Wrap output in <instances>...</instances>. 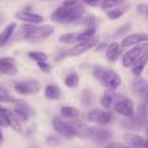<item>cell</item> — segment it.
Listing matches in <instances>:
<instances>
[{"label": "cell", "instance_id": "6da1fadb", "mask_svg": "<svg viewBox=\"0 0 148 148\" xmlns=\"http://www.w3.org/2000/svg\"><path fill=\"white\" fill-rule=\"evenodd\" d=\"M84 14V7L82 3H78L75 7H59L51 14V18L53 21H57L60 23H70L79 20Z\"/></svg>", "mask_w": 148, "mask_h": 148}, {"label": "cell", "instance_id": "7a4b0ae2", "mask_svg": "<svg viewBox=\"0 0 148 148\" xmlns=\"http://www.w3.org/2000/svg\"><path fill=\"white\" fill-rule=\"evenodd\" d=\"M94 77L108 90H116L121 84V77L114 70L104 69L103 66H96L94 69Z\"/></svg>", "mask_w": 148, "mask_h": 148}, {"label": "cell", "instance_id": "3957f363", "mask_svg": "<svg viewBox=\"0 0 148 148\" xmlns=\"http://www.w3.org/2000/svg\"><path fill=\"white\" fill-rule=\"evenodd\" d=\"M55 31V27L52 25H43L39 26V27H35L31 34L29 35V38L26 40L29 43H39V42L46 40L48 36H51Z\"/></svg>", "mask_w": 148, "mask_h": 148}, {"label": "cell", "instance_id": "277c9868", "mask_svg": "<svg viewBox=\"0 0 148 148\" xmlns=\"http://www.w3.org/2000/svg\"><path fill=\"white\" fill-rule=\"evenodd\" d=\"M14 90L16 92H18L21 95H31V94H36L40 90V84H39L38 81L27 79V81L16 82Z\"/></svg>", "mask_w": 148, "mask_h": 148}, {"label": "cell", "instance_id": "5b68a950", "mask_svg": "<svg viewBox=\"0 0 148 148\" xmlns=\"http://www.w3.org/2000/svg\"><path fill=\"white\" fill-rule=\"evenodd\" d=\"M114 109L117 113H120V114H122L123 117H133L134 116V103L131 99H126V97H123V99L118 100V101H116L114 104Z\"/></svg>", "mask_w": 148, "mask_h": 148}, {"label": "cell", "instance_id": "8992f818", "mask_svg": "<svg viewBox=\"0 0 148 148\" xmlns=\"http://www.w3.org/2000/svg\"><path fill=\"white\" fill-rule=\"evenodd\" d=\"M142 55H143V48L139 46H135L134 48L126 51V53L123 55V59H122L123 68H131Z\"/></svg>", "mask_w": 148, "mask_h": 148}, {"label": "cell", "instance_id": "52a82bcc", "mask_svg": "<svg viewBox=\"0 0 148 148\" xmlns=\"http://www.w3.org/2000/svg\"><path fill=\"white\" fill-rule=\"evenodd\" d=\"M52 125H53V129L57 131L59 134L66 136V138H73L75 134H74V130L72 127V125L68 122H64L60 117H53L52 120Z\"/></svg>", "mask_w": 148, "mask_h": 148}, {"label": "cell", "instance_id": "ba28073f", "mask_svg": "<svg viewBox=\"0 0 148 148\" xmlns=\"http://www.w3.org/2000/svg\"><path fill=\"white\" fill-rule=\"evenodd\" d=\"M16 18L26 22L27 25H36V23H42L44 21L43 16L36 14L33 12H27V10H21V12L16 13Z\"/></svg>", "mask_w": 148, "mask_h": 148}, {"label": "cell", "instance_id": "9c48e42d", "mask_svg": "<svg viewBox=\"0 0 148 148\" xmlns=\"http://www.w3.org/2000/svg\"><path fill=\"white\" fill-rule=\"evenodd\" d=\"M0 73L5 75H16L18 69L16 66V61L12 57H0Z\"/></svg>", "mask_w": 148, "mask_h": 148}, {"label": "cell", "instance_id": "30bf717a", "mask_svg": "<svg viewBox=\"0 0 148 148\" xmlns=\"http://www.w3.org/2000/svg\"><path fill=\"white\" fill-rule=\"evenodd\" d=\"M147 42H148V34H143V33L131 34V35H127L122 40L121 48H129L131 46H136L139 43H147Z\"/></svg>", "mask_w": 148, "mask_h": 148}, {"label": "cell", "instance_id": "8fae6325", "mask_svg": "<svg viewBox=\"0 0 148 148\" xmlns=\"http://www.w3.org/2000/svg\"><path fill=\"white\" fill-rule=\"evenodd\" d=\"M96 39L92 38L91 40H86V42H79L77 46H74L72 49L69 51V56H79V55L84 53V52H87L88 49L94 48L95 46H96Z\"/></svg>", "mask_w": 148, "mask_h": 148}, {"label": "cell", "instance_id": "7c38bea8", "mask_svg": "<svg viewBox=\"0 0 148 148\" xmlns=\"http://www.w3.org/2000/svg\"><path fill=\"white\" fill-rule=\"evenodd\" d=\"M123 140L133 148H146L147 147V140L143 139L142 136L136 135V134H125L123 135Z\"/></svg>", "mask_w": 148, "mask_h": 148}, {"label": "cell", "instance_id": "4fadbf2b", "mask_svg": "<svg viewBox=\"0 0 148 148\" xmlns=\"http://www.w3.org/2000/svg\"><path fill=\"white\" fill-rule=\"evenodd\" d=\"M74 130V134L79 138H88V136L94 135V130L91 127H87L86 125L81 122H74V123H70Z\"/></svg>", "mask_w": 148, "mask_h": 148}, {"label": "cell", "instance_id": "5bb4252c", "mask_svg": "<svg viewBox=\"0 0 148 148\" xmlns=\"http://www.w3.org/2000/svg\"><path fill=\"white\" fill-rule=\"evenodd\" d=\"M16 27H17V23L12 22V23L7 25L4 29H3V31L0 33V47H4L5 44L9 42V39L12 38L13 33H14Z\"/></svg>", "mask_w": 148, "mask_h": 148}, {"label": "cell", "instance_id": "9a60e30c", "mask_svg": "<svg viewBox=\"0 0 148 148\" xmlns=\"http://www.w3.org/2000/svg\"><path fill=\"white\" fill-rule=\"evenodd\" d=\"M105 55H107V59L109 60V61H112V62L117 61V59L120 57V55H121V44H118L117 42L110 43L109 46H108Z\"/></svg>", "mask_w": 148, "mask_h": 148}, {"label": "cell", "instance_id": "2e32d148", "mask_svg": "<svg viewBox=\"0 0 148 148\" xmlns=\"http://www.w3.org/2000/svg\"><path fill=\"white\" fill-rule=\"evenodd\" d=\"M147 62H148V53H143L135 61V64L131 66V70H133L134 75H140V73L143 72V69H144V66L147 65Z\"/></svg>", "mask_w": 148, "mask_h": 148}, {"label": "cell", "instance_id": "e0dca14e", "mask_svg": "<svg viewBox=\"0 0 148 148\" xmlns=\"http://www.w3.org/2000/svg\"><path fill=\"white\" fill-rule=\"evenodd\" d=\"M44 95L49 100H59L62 94H61V90L59 88V86H56V84H48L46 87V90H44Z\"/></svg>", "mask_w": 148, "mask_h": 148}, {"label": "cell", "instance_id": "ac0fdd59", "mask_svg": "<svg viewBox=\"0 0 148 148\" xmlns=\"http://www.w3.org/2000/svg\"><path fill=\"white\" fill-rule=\"evenodd\" d=\"M143 121L139 120L136 116H133V117H129L127 120L122 121L121 122V125H122V127L125 129H129V130H136V129H139L142 125H143Z\"/></svg>", "mask_w": 148, "mask_h": 148}, {"label": "cell", "instance_id": "d6986e66", "mask_svg": "<svg viewBox=\"0 0 148 148\" xmlns=\"http://www.w3.org/2000/svg\"><path fill=\"white\" fill-rule=\"evenodd\" d=\"M81 101L83 107H91L94 103V92L91 88H84L81 94Z\"/></svg>", "mask_w": 148, "mask_h": 148}, {"label": "cell", "instance_id": "ffe728a7", "mask_svg": "<svg viewBox=\"0 0 148 148\" xmlns=\"http://www.w3.org/2000/svg\"><path fill=\"white\" fill-rule=\"evenodd\" d=\"M131 88L136 94H148V82L143 81V79H138L131 83Z\"/></svg>", "mask_w": 148, "mask_h": 148}, {"label": "cell", "instance_id": "44dd1931", "mask_svg": "<svg viewBox=\"0 0 148 148\" xmlns=\"http://www.w3.org/2000/svg\"><path fill=\"white\" fill-rule=\"evenodd\" d=\"M94 136L99 142H108L112 139L113 135L109 130H105V129H96V130H94Z\"/></svg>", "mask_w": 148, "mask_h": 148}, {"label": "cell", "instance_id": "7402d4cb", "mask_svg": "<svg viewBox=\"0 0 148 148\" xmlns=\"http://www.w3.org/2000/svg\"><path fill=\"white\" fill-rule=\"evenodd\" d=\"M126 9H127V5H126V7H122V8L117 7V8H114V9H110L107 12V17L110 18V20H117V18H120L122 14H125Z\"/></svg>", "mask_w": 148, "mask_h": 148}, {"label": "cell", "instance_id": "603a6c76", "mask_svg": "<svg viewBox=\"0 0 148 148\" xmlns=\"http://www.w3.org/2000/svg\"><path fill=\"white\" fill-rule=\"evenodd\" d=\"M64 82H65V86L70 87V88H75L79 84V77L77 73H70L69 75H66Z\"/></svg>", "mask_w": 148, "mask_h": 148}, {"label": "cell", "instance_id": "cb8c5ba5", "mask_svg": "<svg viewBox=\"0 0 148 148\" xmlns=\"http://www.w3.org/2000/svg\"><path fill=\"white\" fill-rule=\"evenodd\" d=\"M95 33H96L95 27H88V29H86L84 31H82V33H79V34H78V42L91 40L92 36L95 35Z\"/></svg>", "mask_w": 148, "mask_h": 148}, {"label": "cell", "instance_id": "d4e9b609", "mask_svg": "<svg viewBox=\"0 0 148 148\" xmlns=\"http://www.w3.org/2000/svg\"><path fill=\"white\" fill-rule=\"evenodd\" d=\"M59 40L61 43H74V42H78V34L77 33H66V34H62V35L59 36Z\"/></svg>", "mask_w": 148, "mask_h": 148}, {"label": "cell", "instance_id": "484cf974", "mask_svg": "<svg viewBox=\"0 0 148 148\" xmlns=\"http://www.w3.org/2000/svg\"><path fill=\"white\" fill-rule=\"evenodd\" d=\"M60 112L66 118H75V117H78V114H79V110L73 107H62Z\"/></svg>", "mask_w": 148, "mask_h": 148}, {"label": "cell", "instance_id": "4316f807", "mask_svg": "<svg viewBox=\"0 0 148 148\" xmlns=\"http://www.w3.org/2000/svg\"><path fill=\"white\" fill-rule=\"evenodd\" d=\"M34 29H35V27H34L33 25H23L22 27H21L20 33H18L17 36H16V39H17V40H18V39H21V38H22V39H27L29 35L31 34V31H33Z\"/></svg>", "mask_w": 148, "mask_h": 148}, {"label": "cell", "instance_id": "83f0119b", "mask_svg": "<svg viewBox=\"0 0 148 148\" xmlns=\"http://www.w3.org/2000/svg\"><path fill=\"white\" fill-rule=\"evenodd\" d=\"M29 57H31L33 60H35L36 64H39V62H46L47 60V55L44 53V52H39V51H31L29 52Z\"/></svg>", "mask_w": 148, "mask_h": 148}, {"label": "cell", "instance_id": "f1b7e54d", "mask_svg": "<svg viewBox=\"0 0 148 148\" xmlns=\"http://www.w3.org/2000/svg\"><path fill=\"white\" fill-rule=\"evenodd\" d=\"M120 5H123V1L122 0H105V1H101V5L100 7L103 8V9H110V8H117L120 7Z\"/></svg>", "mask_w": 148, "mask_h": 148}, {"label": "cell", "instance_id": "f546056e", "mask_svg": "<svg viewBox=\"0 0 148 148\" xmlns=\"http://www.w3.org/2000/svg\"><path fill=\"white\" fill-rule=\"evenodd\" d=\"M113 100H114L113 95H110V94H105L104 96L101 97V105L105 108V109H109V108H112Z\"/></svg>", "mask_w": 148, "mask_h": 148}, {"label": "cell", "instance_id": "4dcf8cb0", "mask_svg": "<svg viewBox=\"0 0 148 148\" xmlns=\"http://www.w3.org/2000/svg\"><path fill=\"white\" fill-rule=\"evenodd\" d=\"M13 113H14V118H17L18 121H26L29 118V114L25 112V110H22L21 108H18V107H16L14 108V110H13Z\"/></svg>", "mask_w": 148, "mask_h": 148}, {"label": "cell", "instance_id": "1f68e13d", "mask_svg": "<svg viewBox=\"0 0 148 148\" xmlns=\"http://www.w3.org/2000/svg\"><path fill=\"white\" fill-rule=\"evenodd\" d=\"M112 120V114H110L109 112H103L100 113L99 116V120H97V123H100V125H107L109 121Z\"/></svg>", "mask_w": 148, "mask_h": 148}, {"label": "cell", "instance_id": "d6a6232c", "mask_svg": "<svg viewBox=\"0 0 148 148\" xmlns=\"http://www.w3.org/2000/svg\"><path fill=\"white\" fill-rule=\"evenodd\" d=\"M101 113L100 109H92L87 113V120L91 121V122H96L97 123V120H99V116Z\"/></svg>", "mask_w": 148, "mask_h": 148}, {"label": "cell", "instance_id": "836d02e7", "mask_svg": "<svg viewBox=\"0 0 148 148\" xmlns=\"http://www.w3.org/2000/svg\"><path fill=\"white\" fill-rule=\"evenodd\" d=\"M47 142H48V144L55 146V147L61 146V139H60L59 136H56V135H49L48 138H47Z\"/></svg>", "mask_w": 148, "mask_h": 148}, {"label": "cell", "instance_id": "e575fe53", "mask_svg": "<svg viewBox=\"0 0 148 148\" xmlns=\"http://www.w3.org/2000/svg\"><path fill=\"white\" fill-rule=\"evenodd\" d=\"M10 126H12V129L14 131H17V133H20L21 130H22V126H21V122L17 120V118H10Z\"/></svg>", "mask_w": 148, "mask_h": 148}, {"label": "cell", "instance_id": "d590c367", "mask_svg": "<svg viewBox=\"0 0 148 148\" xmlns=\"http://www.w3.org/2000/svg\"><path fill=\"white\" fill-rule=\"evenodd\" d=\"M10 126V118L8 116H4L0 113V127H9Z\"/></svg>", "mask_w": 148, "mask_h": 148}, {"label": "cell", "instance_id": "8d00e7d4", "mask_svg": "<svg viewBox=\"0 0 148 148\" xmlns=\"http://www.w3.org/2000/svg\"><path fill=\"white\" fill-rule=\"evenodd\" d=\"M131 29V22H127V23H125V25H122L120 29L117 30V33L114 34V36H118V35H121V34H123V33H126V31H129Z\"/></svg>", "mask_w": 148, "mask_h": 148}, {"label": "cell", "instance_id": "74e56055", "mask_svg": "<svg viewBox=\"0 0 148 148\" xmlns=\"http://www.w3.org/2000/svg\"><path fill=\"white\" fill-rule=\"evenodd\" d=\"M0 103H18V100L14 99L13 96H8V95L0 94Z\"/></svg>", "mask_w": 148, "mask_h": 148}, {"label": "cell", "instance_id": "f35d334b", "mask_svg": "<svg viewBox=\"0 0 148 148\" xmlns=\"http://www.w3.org/2000/svg\"><path fill=\"white\" fill-rule=\"evenodd\" d=\"M38 66L40 68V70H43L44 73H49V72H51V65L47 64V62H39Z\"/></svg>", "mask_w": 148, "mask_h": 148}, {"label": "cell", "instance_id": "ab89813d", "mask_svg": "<svg viewBox=\"0 0 148 148\" xmlns=\"http://www.w3.org/2000/svg\"><path fill=\"white\" fill-rule=\"evenodd\" d=\"M138 9H139V13H146L148 10V7H147V5L140 4V5H138Z\"/></svg>", "mask_w": 148, "mask_h": 148}, {"label": "cell", "instance_id": "60d3db41", "mask_svg": "<svg viewBox=\"0 0 148 148\" xmlns=\"http://www.w3.org/2000/svg\"><path fill=\"white\" fill-rule=\"evenodd\" d=\"M87 5H91V7H99L101 5V1H86Z\"/></svg>", "mask_w": 148, "mask_h": 148}, {"label": "cell", "instance_id": "b9f144b4", "mask_svg": "<svg viewBox=\"0 0 148 148\" xmlns=\"http://www.w3.org/2000/svg\"><path fill=\"white\" fill-rule=\"evenodd\" d=\"M142 48H143V49H148V43H143V46H142Z\"/></svg>", "mask_w": 148, "mask_h": 148}, {"label": "cell", "instance_id": "7bdbcfd3", "mask_svg": "<svg viewBox=\"0 0 148 148\" xmlns=\"http://www.w3.org/2000/svg\"><path fill=\"white\" fill-rule=\"evenodd\" d=\"M146 16H147V17H148V10H147V12H146Z\"/></svg>", "mask_w": 148, "mask_h": 148}, {"label": "cell", "instance_id": "ee69618b", "mask_svg": "<svg viewBox=\"0 0 148 148\" xmlns=\"http://www.w3.org/2000/svg\"><path fill=\"white\" fill-rule=\"evenodd\" d=\"M146 148H148V140H147V147Z\"/></svg>", "mask_w": 148, "mask_h": 148}, {"label": "cell", "instance_id": "f6af8a7d", "mask_svg": "<svg viewBox=\"0 0 148 148\" xmlns=\"http://www.w3.org/2000/svg\"><path fill=\"white\" fill-rule=\"evenodd\" d=\"M147 136H148V129H147Z\"/></svg>", "mask_w": 148, "mask_h": 148}, {"label": "cell", "instance_id": "bcb514c9", "mask_svg": "<svg viewBox=\"0 0 148 148\" xmlns=\"http://www.w3.org/2000/svg\"><path fill=\"white\" fill-rule=\"evenodd\" d=\"M147 100H148V94H147Z\"/></svg>", "mask_w": 148, "mask_h": 148}]
</instances>
